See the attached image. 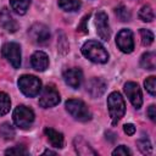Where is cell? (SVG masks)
Segmentation results:
<instances>
[{
  "mask_svg": "<svg viewBox=\"0 0 156 156\" xmlns=\"http://www.w3.org/2000/svg\"><path fill=\"white\" fill-rule=\"evenodd\" d=\"M82 54L95 63H106L108 61V52L106 49L95 40H88L82 46Z\"/></svg>",
  "mask_w": 156,
  "mask_h": 156,
  "instance_id": "1",
  "label": "cell"
},
{
  "mask_svg": "<svg viewBox=\"0 0 156 156\" xmlns=\"http://www.w3.org/2000/svg\"><path fill=\"white\" fill-rule=\"evenodd\" d=\"M107 107H108L110 117L112 119V124L115 126L124 116V112H126V102L118 91H112L108 95Z\"/></svg>",
  "mask_w": 156,
  "mask_h": 156,
  "instance_id": "2",
  "label": "cell"
},
{
  "mask_svg": "<svg viewBox=\"0 0 156 156\" xmlns=\"http://www.w3.org/2000/svg\"><path fill=\"white\" fill-rule=\"evenodd\" d=\"M65 107L67 112L77 121L80 122H88L91 119V112L88 108V106L82 101L77 99H69L66 101Z\"/></svg>",
  "mask_w": 156,
  "mask_h": 156,
  "instance_id": "3",
  "label": "cell"
},
{
  "mask_svg": "<svg viewBox=\"0 0 156 156\" xmlns=\"http://www.w3.org/2000/svg\"><path fill=\"white\" fill-rule=\"evenodd\" d=\"M18 88L28 98H34L41 90V82L39 78L32 74H23L18 78Z\"/></svg>",
  "mask_w": 156,
  "mask_h": 156,
  "instance_id": "4",
  "label": "cell"
},
{
  "mask_svg": "<svg viewBox=\"0 0 156 156\" xmlns=\"http://www.w3.org/2000/svg\"><path fill=\"white\" fill-rule=\"evenodd\" d=\"M12 118H13L15 124L18 128L28 129L34 122V112H33L32 108H29L24 105H20L15 108Z\"/></svg>",
  "mask_w": 156,
  "mask_h": 156,
  "instance_id": "5",
  "label": "cell"
},
{
  "mask_svg": "<svg viewBox=\"0 0 156 156\" xmlns=\"http://www.w3.org/2000/svg\"><path fill=\"white\" fill-rule=\"evenodd\" d=\"M2 56L11 63L13 68H20L21 66V46L17 43H6L1 48Z\"/></svg>",
  "mask_w": 156,
  "mask_h": 156,
  "instance_id": "6",
  "label": "cell"
},
{
  "mask_svg": "<svg viewBox=\"0 0 156 156\" xmlns=\"http://www.w3.org/2000/svg\"><path fill=\"white\" fill-rule=\"evenodd\" d=\"M58 102H60L58 91L52 85H46L39 96V105L43 108H49L56 106Z\"/></svg>",
  "mask_w": 156,
  "mask_h": 156,
  "instance_id": "7",
  "label": "cell"
},
{
  "mask_svg": "<svg viewBox=\"0 0 156 156\" xmlns=\"http://www.w3.org/2000/svg\"><path fill=\"white\" fill-rule=\"evenodd\" d=\"M116 44L122 52L130 54L134 50V39L130 29H121L116 37Z\"/></svg>",
  "mask_w": 156,
  "mask_h": 156,
  "instance_id": "8",
  "label": "cell"
},
{
  "mask_svg": "<svg viewBox=\"0 0 156 156\" xmlns=\"http://www.w3.org/2000/svg\"><path fill=\"white\" fill-rule=\"evenodd\" d=\"M28 34H29V37H30V39H32L33 43L40 44V45L48 43L49 39H50V30L43 23H34L29 28Z\"/></svg>",
  "mask_w": 156,
  "mask_h": 156,
  "instance_id": "9",
  "label": "cell"
},
{
  "mask_svg": "<svg viewBox=\"0 0 156 156\" xmlns=\"http://www.w3.org/2000/svg\"><path fill=\"white\" fill-rule=\"evenodd\" d=\"M95 26H96V33L104 41H108L111 37V29L108 24V17L104 11H99L95 15Z\"/></svg>",
  "mask_w": 156,
  "mask_h": 156,
  "instance_id": "10",
  "label": "cell"
},
{
  "mask_svg": "<svg viewBox=\"0 0 156 156\" xmlns=\"http://www.w3.org/2000/svg\"><path fill=\"white\" fill-rule=\"evenodd\" d=\"M123 89H124L127 98L132 102V105L135 108H140L143 105V95H141V90L139 85L135 82H127Z\"/></svg>",
  "mask_w": 156,
  "mask_h": 156,
  "instance_id": "11",
  "label": "cell"
},
{
  "mask_svg": "<svg viewBox=\"0 0 156 156\" xmlns=\"http://www.w3.org/2000/svg\"><path fill=\"white\" fill-rule=\"evenodd\" d=\"M63 80L73 89H78L83 82V73L79 68H68L63 72Z\"/></svg>",
  "mask_w": 156,
  "mask_h": 156,
  "instance_id": "12",
  "label": "cell"
},
{
  "mask_svg": "<svg viewBox=\"0 0 156 156\" xmlns=\"http://www.w3.org/2000/svg\"><path fill=\"white\" fill-rule=\"evenodd\" d=\"M0 26L6 32H10V33H15L18 29V23L12 17V15L7 7H4L0 11Z\"/></svg>",
  "mask_w": 156,
  "mask_h": 156,
  "instance_id": "13",
  "label": "cell"
},
{
  "mask_svg": "<svg viewBox=\"0 0 156 156\" xmlns=\"http://www.w3.org/2000/svg\"><path fill=\"white\" fill-rule=\"evenodd\" d=\"M105 90H106V83L101 78H91L87 83V91L94 99L100 98L105 93Z\"/></svg>",
  "mask_w": 156,
  "mask_h": 156,
  "instance_id": "14",
  "label": "cell"
},
{
  "mask_svg": "<svg viewBox=\"0 0 156 156\" xmlns=\"http://www.w3.org/2000/svg\"><path fill=\"white\" fill-rule=\"evenodd\" d=\"M30 65L35 71L43 72L49 67V57L43 51H35L30 57Z\"/></svg>",
  "mask_w": 156,
  "mask_h": 156,
  "instance_id": "15",
  "label": "cell"
},
{
  "mask_svg": "<svg viewBox=\"0 0 156 156\" xmlns=\"http://www.w3.org/2000/svg\"><path fill=\"white\" fill-rule=\"evenodd\" d=\"M44 133H45V135L48 136V140L50 141V144L54 147H56V149L63 147V134L62 133H60V132H57L52 128H49V127H46L44 129Z\"/></svg>",
  "mask_w": 156,
  "mask_h": 156,
  "instance_id": "16",
  "label": "cell"
},
{
  "mask_svg": "<svg viewBox=\"0 0 156 156\" xmlns=\"http://www.w3.org/2000/svg\"><path fill=\"white\" fill-rule=\"evenodd\" d=\"M74 149H76L77 154L83 155V156H85V155H96V151H94L90 147V145L80 136L74 139Z\"/></svg>",
  "mask_w": 156,
  "mask_h": 156,
  "instance_id": "17",
  "label": "cell"
},
{
  "mask_svg": "<svg viewBox=\"0 0 156 156\" xmlns=\"http://www.w3.org/2000/svg\"><path fill=\"white\" fill-rule=\"evenodd\" d=\"M140 66L145 69H155L156 67V55L155 52H145L140 58Z\"/></svg>",
  "mask_w": 156,
  "mask_h": 156,
  "instance_id": "18",
  "label": "cell"
},
{
  "mask_svg": "<svg viewBox=\"0 0 156 156\" xmlns=\"http://www.w3.org/2000/svg\"><path fill=\"white\" fill-rule=\"evenodd\" d=\"M10 5L17 15H24L30 5V0H10Z\"/></svg>",
  "mask_w": 156,
  "mask_h": 156,
  "instance_id": "19",
  "label": "cell"
},
{
  "mask_svg": "<svg viewBox=\"0 0 156 156\" xmlns=\"http://www.w3.org/2000/svg\"><path fill=\"white\" fill-rule=\"evenodd\" d=\"M80 5H82L80 0H58V6L63 11H68V12L77 11L80 7Z\"/></svg>",
  "mask_w": 156,
  "mask_h": 156,
  "instance_id": "20",
  "label": "cell"
},
{
  "mask_svg": "<svg viewBox=\"0 0 156 156\" xmlns=\"http://www.w3.org/2000/svg\"><path fill=\"white\" fill-rule=\"evenodd\" d=\"M15 135H16L15 128H13L10 123L5 122V123H2V124L0 126V136H1L2 139H5V140H11V139L15 138Z\"/></svg>",
  "mask_w": 156,
  "mask_h": 156,
  "instance_id": "21",
  "label": "cell"
},
{
  "mask_svg": "<svg viewBox=\"0 0 156 156\" xmlns=\"http://www.w3.org/2000/svg\"><path fill=\"white\" fill-rule=\"evenodd\" d=\"M10 107H11L10 96L6 93L0 91V116L6 115L10 111Z\"/></svg>",
  "mask_w": 156,
  "mask_h": 156,
  "instance_id": "22",
  "label": "cell"
},
{
  "mask_svg": "<svg viewBox=\"0 0 156 156\" xmlns=\"http://www.w3.org/2000/svg\"><path fill=\"white\" fill-rule=\"evenodd\" d=\"M139 18L143 22H151L154 20V11H152L151 6L144 5L139 11Z\"/></svg>",
  "mask_w": 156,
  "mask_h": 156,
  "instance_id": "23",
  "label": "cell"
},
{
  "mask_svg": "<svg viewBox=\"0 0 156 156\" xmlns=\"http://www.w3.org/2000/svg\"><path fill=\"white\" fill-rule=\"evenodd\" d=\"M136 144H138L139 150H140L143 154H145V155L152 154V146H151V143H150V140H149L147 138H140V139L136 141Z\"/></svg>",
  "mask_w": 156,
  "mask_h": 156,
  "instance_id": "24",
  "label": "cell"
},
{
  "mask_svg": "<svg viewBox=\"0 0 156 156\" xmlns=\"http://www.w3.org/2000/svg\"><path fill=\"white\" fill-rule=\"evenodd\" d=\"M140 37H141V43H143V45H145V46L151 45L152 41H154V34H152V32H150L149 29L141 28V29H140Z\"/></svg>",
  "mask_w": 156,
  "mask_h": 156,
  "instance_id": "25",
  "label": "cell"
},
{
  "mask_svg": "<svg viewBox=\"0 0 156 156\" xmlns=\"http://www.w3.org/2000/svg\"><path fill=\"white\" fill-rule=\"evenodd\" d=\"M144 85H145V89L147 90V93L152 96L156 95V78L154 76H150L145 79L144 82Z\"/></svg>",
  "mask_w": 156,
  "mask_h": 156,
  "instance_id": "26",
  "label": "cell"
},
{
  "mask_svg": "<svg viewBox=\"0 0 156 156\" xmlns=\"http://www.w3.org/2000/svg\"><path fill=\"white\" fill-rule=\"evenodd\" d=\"M115 13H116V16L118 17V20L122 21V22H127V21L130 20V12H129V11L127 10V7H124V6L116 7V9H115Z\"/></svg>",
  "mask_w": 156,
  "mask_h": 156,
  "instance_id": "27",
  "label": "cell"
},
{
  "mask_svg": "<svg viewBox=\"0 0 156 156\" xmlns=\"http://www.w3.org/2000/svg\"><path fill=\"white\" fill-rule=\"evenodd\" d=\"M5 155H29L28 150L22 145H16L5 151Z\"/></svg>",
  "mask_w": 156,
  "mask_h": 156,
  "instance_id": "28",
  "label": "cell"
},
{
  "mask_svg": "<svg viewBox=\"0 0 156 156\" xmlns=\"http://www.w3.org/2000/svg\"><path fill=\"white\" fill-rule=\"evenodd\" d=\"M112 155H123V156H127V155H132V151L124 146V145H119L117 146L113 151H112Z\"/></svg>",
  "mask_w": 156,
  "mask_h": 156,
  "instance_id": "29",
  "label": "cell"
},
{
  "mask_svg": "<svg viewBox=\"0 0 156 156\" xmlns=\"http://www.w3.org/2000/svg\"><path fill=\"white\" fill-rule=\"evenodd\" d=\"M89 17H90V15H85V16L82 18L80 24L77 27V32H79V33H82V34H87V33H88V28H87L85 23H87V21H88Z\"/></svg>",
  "mask_w": 156,
  "mask_h": 156,
  "instance_id": "30",
  "label": "cell"
},
{
  "mask_svg": "<svg viewBox=\"0 0 156 156\" xmlns=\"http://www.w3.org/2000/svg\"><path fill=\"white\" fill-rule=\"evenodd\" d=\"M123 130H124L126 134H128V135H133V134L135 133V126L132 124V123H127V124L123 126Z\"/></svg>",
  "mask_w": 156,
  "mask_h": 156,
  "instance_id": "31",
  "label": "cell"
},
{
  "mask_svg": "<svg viewBox=\"0 0 156 156\" xmlns=\"http://www.w3.org/2000/svg\"><path fill=\"white\" fill-rule=\"evenodd\" d=\"M147 116L151 121H155L156 119V106L155 105H150L149 108H147Z\"/></svg>",
  "mask_w": 156,
  "mask_h": 156,
  "instance_id": "32",
  "label": "cell"
},
{
  "mask_svg": "<svg viewBox=\"0 0 156 156\" xmlns=\"http://www.w3.org/2000/svg\"><path fill=\"white\" fill-rule=\"evenodd\" d=\"M43 155H56V151H51V150H45L43 152Z\"/></svg>",
  "mask_w": 156,
  "mask_h": 156,
  "instance_id": "33",
  "label": "cell"
}]
</instances>
